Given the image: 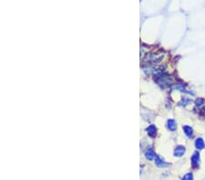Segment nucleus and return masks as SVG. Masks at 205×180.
I'll return each instance as SVG.
<instances>
[{
	"mask_svg": "<svg viewBox=\"0 0 205 180\" xmlns=\"http://www.w3.org/2000/svg\"><path fill=\"white\" fill-rule=\"evenodd\" d=\"M155 165H156L157 166H159V167H167V166H169V163L165 162V161H164L162 158H160L159 156H156V158H155Z\"/></svg>",
	"mask_w": 205,
	"mask_h": 180,
	"instance_id": "39448f33",
	"label": "nucleus"
},
{
	"mask_svg": "<svg viewBox=\"0 0 205 180\" xmlns=\"http://www.w3.org/2000/svg\"><path fill=\"white\" fill-rule=\"evenodd\" d=\"M191 102V99H189V98H182V100L180 101L179 105H180V106H187V105L190 104Z\"/></svg>",
	"mask_w": 205,
	"mask_h": 180,
	"instance_id": "9d476101",
	"label": "nucleus"
},
{
	"mask_svg": "<svg viewBox=\"0 0 205 180\" xmlns=\"http://www.w3.org/2000/svg\"><path fill=\"white\" fill-rule=\"evenodd\" d=\"M203 103H204V100H203L202 98H198V99L195 101L196 106H200L201 105H203Z\"/></svg>",
	"mask_w": 205,
	"mask_h": 180,
	"instance_id": "f8f14e48",
	"label": "nucleus"
},
{
	"mask_svg": "<svg viewBox=\"0 0 205 180\" xmlns=\"http://www.w3.org/2000/svg\"><path fill=\"white\" fill-rule=\"evenodd\" d=\"M163 56L162 55H159V54H154V53H149L146 54V56L144 57V61L154 64V63H158L160 62V60L162 59Z\"/></svg>",
	"mask_w": 205,
	"mask_h": 180,
	"instance_id": "f257e3e1",
	"label": "nucleus"
},
{
	"mask_svg": "<svg viewBox=\"0 0 205 180\" xmlns=\"http://www.w3.org/2000/svg\"><path fill=\"white\" fill-rule=\"evenodd\" d=\"M182 180H193V175L191 173H188L182 176Z\"/></svg>",
	"mask_w": 205,
	"mask_h": 180,
	"instance_id": "9b49d317",
	"label": "nucleus"
},
{
	"mask_svg": "<svg viewBox=\"0 0 205 180\" xmlns=\"http://www.w3.org/2000/svg\"><path fill=\"white\" fill-rule=\"evenodd\" d=\"M195 147L198 149V150H201L205 147V143H204V140L201 138V137H198L196 140H195Z\"/></svg>",
	"mask_w": 205,
	"mask_h": 180,
	"instance_id": "423d86ee",
	"label": "nucleus"
},
{
	"mask_svg": "<svg viewBox=\"0 0 205 180\" xmlns=\"http://www.w3.org/2000/svg\"><path fill=\"white\" fill-rule=\"evenodd\" d=\"M182 129H183V132L186 135V136H188L190 138L192 137V136H193V129H192L191 127H190V126H183Z\"/></svg>",
	"mask_w": 205,
	"mask_h": 180,
	"instance_id": "1a4fd4ad",
	"label": "nucleus"
},
{
	"mask_svg": "<svg viewBox=\"0 0 205 180\" xmlns=\"http://www.w3.org/2000/svg\"><path fill=\"white\" fill-rule=\"evenodd\" d=\"M147 133L151 137H155L157 135V128L154 125H151L148 128H147Z\"/></svg>",
	"mask_w": 205,
	"mask_h": 180,
	"instance_id": "0eeeda50",
	"label": "nucleus"
},
{
	"mask_svg": "<svg viewBox=\"0 0 205 180\" xmlns=\"http://www.w3.org/2000/svg\"><path fill=\"white\" fill-rule=\"evenodd\" d=\"M145 155H146V158L148 160H152V159H154L156 158V154L154 152L153 148H151V147L148 148V150L146 151V154Z\"/></svg>",
	"mask_w": 205,
	"mask_h": 180,
	"instance_id": "6e6552de",
	"label": "nucleus"
},
{
	"mask_svg": "<svg viewBox=\"0 0 205 180\" xmlns=\"http://www.w3.org/2000/svg\"><path fill=\"white\" fill-rule=\"evenodd\" d=\"M185 152H186L185 146H177L175 147V149H174V152L173 153H174V156L175 157L181 158V157H182L185 154Z\"/></svg>",
	"mask_w": 205,
	"mask_h": 180,
	"instance_id": "f03ea898",
	"label": "nucleus"
},
{
	"mask_svg": "<svg viewBox=\"0 0 205 180\" xmlns=\"http://www.w3.org/2000/svg\"><path fill=\"white\" fill-rule=\"evenodd\" d=\"M202 110H203V111H204V112H205V106H203V107H202Z\"/></svg>",
	"mask_w": 205,
	"mask_h": 180,
	"instance_id": "ddd939ff",
	"label": "nucleus"
},
{
	"mask_svg": "<svg viewBox=\"0 0 205 180\" xmlns=\"http://www.w3.org/2000/svg\"><path fill=\"white\" fill-rule=\"evenodd\" d=\"M167 128L169 131H175L177 129V123L174 119L170 118L167 121Z\"/></svg>",
	"mask_w": 205,
	"mask_h": 180,
	"instance_id": "20e7f679",
	"label": "nucleus"
},
{
	"mask_svg": "<svg viewBox=\"0 0 205 180\" xmlns=\"http://www.w3.org/2000/svg\"><path fill=\"white\" fill-rule=\"evenodd\" d=\"M191 165H192L193 167H197L199 166V163H200V154H199V152H194L193 153V155L191 156Z\"/></svg>",
	"mask_w": 205,
	"mask_h": 180,
	"instance_id": "7ed1b4c3",
	"label": "nucleus"
}]
</instances>
